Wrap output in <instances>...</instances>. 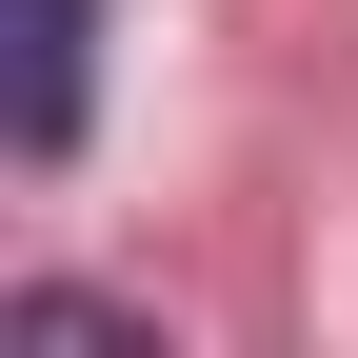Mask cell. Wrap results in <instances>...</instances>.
Here are the masks:
<instances>
[{
    "label": "cell",
    "instance_id": "6da1fadb",
    "mask_svg": "<svg viewBox=\"0 0 358 358\" xmlns=\"http://www.w3.org/2000/svg\"><path fill=\"white\" fill-rule=\"evenodd\" d=\"M80 100H100V0H0V140L80 159Z\"/></svg>",
    "mask_w": 358,
    "mask_h": 358
}]
</instances>
